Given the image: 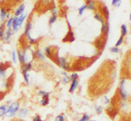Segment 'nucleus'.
I'll return each mask as SVG.
<instances>
[{
	"label": "nucleus",
	"instance_id": "nucleus-29",
	"mask_svg": "<svg viewBox=\"0 0 131 121\" xmlns=\"http://www.w3.org/2000/svg\"><path fill=\"white\" fill-rule=\"evenodd\" d=\"M109 50H110V52H112V53H115V54H117V53H119V52H120L119 48H118V47H116V46L110 47V48H109Z\"/></svg>",
	"mask_w": 131,
	"mask_h": 121
},
{
	"label": "nucleus",
	"instance_id": "nucleus-11",
	"mask_svg": "<svg viewBox=\"0 0 131 121\" xmlns=\"http://www.w3.org/2000/svg\"><path fill=\"white\" fill-rule=\"evenodd\" d=\"M87 9H89V10L94 11L95 10V2L94 1H87Z\"/></svg>",
	"mask_w": 131,
	"mask_h": 121
},
{
	"label": "nucleus",
	"instance_id": "nucleus-23",
	"mask_svg": "<svg viewBox=\"0 0 131 121\" xmlns=\"http://www.w3.org/2000/svg\"><path fill=\"white\" fill-rule=\"evenodd\" d=\"M86 9H87V5H83L81 7L79 8V14H80V15H82L84 12V11L86 10Z\"/></svg>",
	"mask_w": 131,
	"mask_h": 121
},
{
	"label": "nucleus",
	"instance_id": "nucleus-19",
	"mask_svg": "<svg viewBox=\"0 0 131 121\" xmlns=\"http://www.w3.org/2000/svg\"><path fill=\"white\" fill-rule=\"evenodd\" d=\"M94 18H95L96 20H98V21H100L101 24H104L105 23V21H104V18H102V16L100 14V13H98V12H96L95 14H94Z\"/></svg>",
	"mask_w": 131,
	"mask_h": 121
},
{
	"label": "nucleus",
	"instance_id": "nucleus-42",
	"mask_svg": "<svg viewBox=\"0 0 131 121\" xmlns=\"http://www.w3.org/2000/svg\"><path fill=\"white\" fill-rule=\"evenodd\" d=\"M105 29H106V23L101 24V32H102V33H104Z\"/></svg>",
	"mask_w": 131,
	"mask_h": 121
},
{
	"label": "nucleus",
	"instance_id": "nucleus-30",
	"mask_svg": "<svg viewBox=\"0 0 131 121\" xmlns=\"http://www.w3.org/2000/svg\"><path fill=\"white\" fill-rule=\"evenodd\" d=\"M88 120H89V115L88 114H84L83 117L79 121H88Z\"/></svg>",
	"mask_w": 131,
	"mask_h": 121
},
{
	"label": "nucleus",
	"instance_id": "nucleus-18",
	"mask_svg": "<svg viewBox=\"0 0 131 121\" xmlns=\"http://www.w3.org/2000/svg\"><path fill=\"white\" fill-rule=\"evenodd\" d=\"M8 106H9V105H3V106H0V117L5 116V114H6V110H7Z\"/></svg>",
	"mask_w": 131,
	"mask_h": 121
},
{
	"label": "nucleus",
	"instance_id": "nucleus-21",
	"mask_svg": "<svg viewBox=\"0 0 131 121\" xmlns=\"http://www.w3.org/2000/svg\"><path fill=\"white\" fill-rule=\"evenodd\" d=\"M102 11H103L104 15H105V17L107 18V19H109V8L107 7V6H104L103 9H102Z\"/></svg>",
	"mask_w": 131,
	"mask_h": 121
},
{
	"label": "nucleus",
	"instance_id": "nucleus-15",
	"mask_svg": "<svg viewBox=\"0 0 131 121\" xmlns=\"http://www.w3.org/2000/svg\"><path fill=\"white\" fill-rule=\"evenodd\" d=\"M48 97H49V95L42 97V100L40 101V104H41V105H44V106L47 105L48 103H49V98H48Z\"/></svg>",
	"mask_w": 131,
	"mask_h": 121
},
{
	"label": "nucleus",
	"instance_id": "nucleus-5",
	"mask_svg": "<svg viewBox=\"0 0 131 121\" xmlns=\"http://www.w3.org/2000/svg\"><path fill=\"white\" fill-rule=\"evenodd\" d=\"M34 55L37 59H39V60H45V55L44 54L43 52L41 51L40 49H37L34 53Z\"/></svg>",
	"mask_w": 131,
	"mask_h": 121
},
{
	"label": "nucleus",
	"instance_id": "nucleus-44",
	"mask_svg": "<svg viewBox=\"0 0 131 121\" xmlns=\"http://www.w3.org/2000/svg\"><path fill=\"white\" fill-rule=\"evenodd\" d=\"M62 74H63L64 75H67V74H66V72H65V71H63V72H62Z\"/></svg>",
	"mask_w": 131,
	"mask_h": 121
},
{
	"label": "nucleus",
	"instance_id": "nucleus-10",
	"mask_svg": "<svg viewBox=\"0 0 131 121\" xmlns=\"http://www.w3.org/2000/svg\"><path fill=\"white\" fill-rule=\"evenodd\" d=\"M17 55H18V60H19V62H20L21 64H25V63H26V62H25V57H24V54H23V53L21 52V50H18Z\"/></svg>",
	"mask_w": 131,
	"mask_h": 121
},
{
	"label": "nucleus",
	"instance_id": "nucleus-7",
	"mask_svg": "<svg viewBox=\"0 0 131 121\" xmlns=\"http://www.w3.org/2000/svg\"><path fill=\"white\" fill-rule=\"evenodd\" d=\"M79 86V81L76 79V80H73V82H72V83H71V87L70 89H69V91L70 92H73L74 90L77 89V87Z\"/></svg>",
	"mask_w": 131,
	"mask_h": 121
},
{
	"label": "nucleus",
	"instance_id": "nucleus-31",
	"mask_svg": "<svg viewBox=\"0 0 131 121\" xmlns=\"http://www.w3.org/2000/svg\"><path fill=\"white\" fill-rule=\"evenodd\" d=\"M122 42H123V37H120V39L118 40V41L116 42L115 44V46L116 47H118L119 46H121V44H122Z\"/></svg>",
	"mask_w": 131,
	"mask_h": 121
},
{
	"label": "nucleus",
	"instance_id": "nucleus-17",
	"mask_svg": "<svg viewBox=\"0 0 131 121\" xmlns=\"http://www.w3.org/2000/svg\"><path fill=\"white\" fill-rule=\"evenodd\" d=\"M6 15H7V12L5 11V8H1V10H0V18L2 19V21L5 19Z\"/></svg>",
	"mask_w": 131,
	"mask_h": 121
},
{
	"label": "nucleus",
	"instance_id": "nucleus-9",
	"mask_svg": "<svg viewBox=\"0 0 131 121\" xmlns=\"http://www.w3.org/2000/svg\"><path fill=\"white\" fill-rule=\"evenodd\" d=\"M27 17V13H25V14H22V15H20L19 17H18V28L20 27L21 26H22L23 22H24V20L25 19V18Z\"/></svg>",
	"mask_w": 131,
	"mask_h": 121
},
{
	"label": "nucleus",
	"instance_id": "nucleus-28",
	"mask_svg": "<svg viewBox=\"0 0 131 121\" xmlns=\"http://www.w3.org/2000/svg\"><path fill=\"white\" fill-rule=\"evenodd\" d=\"M56 20H57V16H53V15L50 18V19H49V24H50V25H52V24L54 23Z\"/></svg>",
	"mask_w": 131,
	"mask_h": 121
},
{
	"label": "nucleus",
	"instance_id": "nucleus-13",
	"mask_svg": "<svg viewBox=\"0 0 131 121\" xmlns=\"http://www.w3.org/2000/svg\"><path fill=\"white\" fill-rule=\"evenodd\" d=\"M120 95H121V98L122 99V101H126L128 99V93L127 91L124 90H120Z\"/></svg>",
	"mask_w": 131,
	"mask_h": 121
},
{
	"label": "nucleus",
	"instance_id": "nucleus-14",
	"mask_svg": "<svg viewBox=\"0 0 131 121\" xmlns=\"http://www.w3.org/2000/svg\"><path fill=\"white\" fill-rule=\"evenodd\" d=\"M121 37H124L125 35L128 34V28H127L126 25H121Z\"/></svg>",
	"mask_w": 131,
	"mask_h": 121
},
{
	"label": "nucleus",
	"instance_id": "nucleus-26",
	"mask_svg": "<svg viewBox=\"0 0 131 121\" xmlns=\"http://www.w3.org/2000/svg\"><path fill=\"white\" fill-rule=\"evenodd\" d=\"M23 75H24V79H25V82H26L27 84H29V83H30V81H29V74H28V73H24Z\"/></svg>",
	"mask_w": 131,
	"mask_h": 121
},
{
	"label": "nucleus",
	"instance_id": "nucleus-35",
	"mask_svg": "<svg viewBox=\"0 0 131 121\" xmlns=\"http://www.w3.org/2000/svg\"><path fill=\"white\" fill-rule=\"evenodd\" d=\"M112 5L114 6H119V5H121V1H118V0H113L112 1Z\"/></svg>",
	"mask_w": 131,
	"mask_h": 121
},
{
	"label": "nucleus",
	"instance_id": "nucleus-24",
	"mask_svg": "<svg viewBox=\"0 0 131 121\" xmlns=\"http://www.w3.org/2000/svg\"><path fill=\"white\" fill-rule=\"evenodd\" d=\"M12 61L14 63H16L17 61H18V55H17V54H16L15 50H12Z\"/></svg>",
	"mask_w": 131,
	"mask_h": 121
},
{
	"label": "nucleus",
	"instance_id": "nucleus-39",
	"mask_svg": "<svg viewBox=\"0 0 131 121\" xmlns=\"http://www.w3.org/2000/svg\"><path fill=\"white\" fill-rule=\"evenodd\" d=\"M28 37V40H29V42H30L31 44H33V43H35L36 42V40L35 39H33L32 37L29 35V36H27Z\"/></svg>",
	"mask_w": 131,
	"mask_h": 121
},
{
	"label": "nucleus",
	"instance_id": "nucleus-32",
	"mask_svg": "<svg viewBox=\"0 0 131 121\" xmlns=\"http://www.w3.org/2000/svg\"><path fill=\"white\" fill-rule=\"evenodd\" d=\"M45 51L48 56H52V49H51V47H48V46L47 47H45Z\"/></svg>",
	"mask_w": 131,
	"mask_h": 121
},
{
	"label": "nucleus",
	"instance_id": "nucleus-6",
	"mask_svg": "<svg viewBox=\"0 0 131 121\" xmlns=\"http://www.w3.org/2000/svg\"><path fill=\"white\" fill-rule=\"evenodd\" d=\"M24 11H25V5L22 4V5H19L18 9L16 10L15 16L16 17H18V16H20V15H22V14H24Z\"/></svg>",
	"mask_w": 131,
	"mask_h": 121
},
{
	"label": "nucleus",
	"instance_id": "nucleus-16",
	"mask_svg": "<svg viewBox=\"0 0 131 121\" xmlns=\"http://www.w3.org/2000/svg\"><path fill=\"white\" fill-rule=\"evenodd\" d=\"M28 113V110L27 109H21L20 111H18V117H20V118H25Z\"/></svg>",
	"mask_w": 131,
	"mask_h": 121
},
{
	"label": "nucleus",
	"instance_id": "nucleus-20",
	"mask_svg": "<svg viewBox=\"0 0 131 121\" xmlns=\"http://www.w3.org/2000/svg\"><path fill=\"white\" fill-rule=\"evenodd\" d=\"M12 23H13V17H11L9 18V20L7 21V23H6V27L8 29H11L12 27Z\"/></svg>",
	"mask_w": 131,
	"mask_h": 121
},
{
	"label": "nucleus",
	"instance_id": "nucleus-22",
	"mask_svg": "<svg viewBox=\"0 0 131 121\" xmlns=\"http://www.w3.org/2000/svg\"><path fill=\"white\" fill-rule=\"evenodd\" d=\"M51 12L53 13V16H57L58 15V9H57V7L56 6H53V7L51 8Z\"/></svg>",
	"mask_w": 131,
	"mask_h": 121
},
{
	"label": "nucleus",
	"instance_id": "nucleus-27",
	"mask_svg": "<svg viewBox=\"0 0 131 121\" xmlns=\"http://www.w3.org/2000/svg\"><path fill=\"white\" fill-rule=\"evenodd\" d=\"M5 75H6V74H5V69H3L2 66H0V76H1V77H5Z\"/></svg>",
	"mask_w": 131,
	"mask_h": 121
},
{
	"label": "nucleus",
	"instance_id": "nucleus-8",
	"mask_svg": "<svg viewBox=\"0 0 131 121\" xmlns=\"http://www.w3.org/2000/svg\"><path fill=\"white\" fill-rule=\"evenodd\" d=\"M31 29H32V23L30 21H28L26 26H25V36H29L30 35V32Z\"/></svg>",
	"mask_w": 131,
	"mask_h": 121
},
{
	"label": "nucleus",
	"instance_id": "nucleus-41",
	"mask_svg": "<svg viewBox=\"0 0 131 121\" xmlns=\"http://www.w3.org/2000/svg\"><path fill=\"white\" fill-rule=\"evenodd\" d=\"M103 101H104V103L107 104H109L110 103V100H109V99L108 98H107V97H104Z\"/></svg>",
	"mask_w": 131,
	"mask_h": 121
},
{
	"label": "nucleus",
	"instance_id": "nucleus-46",
	"mask_svg": "<svg viewBox=\"0 0 131 121\" xmlns=\"http://www.w3.org/2000/svg\"><path fill=\"white\" fill-rule=\"evenodd\" d=\"M88 121H96V120H88Z\"/></svg>",
	"mask_w": 131,
	"mask_h": 121
},
{
	"label": "nucleus",
	"instance_id": "nucleus-43",
	"mask_svg": "<svg viewBox=\"0 0 131 121\" xmlns=\"http://www.w3.org/2000/svg\"><path fill=\"white\" fill-rule=\"evenodd\" d=\"M33 121H41V119L39 116H36L34 117V119H33Z\"/></svg>",
	"mask_w": 131,
	"mask_h": 121
},
{
	"label": "nucleus",
	"instance_id": "nucleus-38",
	"mask_svg": "<svg viewBox=\"0 0 131 121\" xmlns=\"http://www.w3.org/2000/svg\"><path fill=\"white\" fill-rule=\"evenodd\" d=\"M55 121H65V118L62 115H60L55 119Z\"/></svg>",
	"mask_w": 131,
	"mask_h": 121
},
{
	"label": "nucleus",
	"instance_id": "nucleus-12",
	"mask_svg": "<svg viewBox=\"0 0 131 121\" xmlns=\"http://www.w3.org/2000/svg\"><path fill=\"white\" fill-rule=\"evenodd\" d=\"M18 17H15V18H13V23H12L13 32H16V31H18Z\"/></svg>",
	"mask_w": 131,
	"mask_h": 121
},
{
	"label": "nucleus",
	"instance_id": "nucleus-40",
	"mask_svg": "<svg viewBox=\"0 0 131 121\" xmlns=\"http://www.w3.org/2000/svg\"><path fill=\"white\" fill-rule=\"evenodd\" d=\"M109 33V25L108 23H106V29H105V31H104V34H108Z\"/></svg>",
	"mask_w": 131,
	"mask_h": 121
},
{
	"label": "nucleus",
	"instance_id": "nucleus-34",
	"mask_svg": "<svg viewBox=\"0 0 131 121\" xmlns=\"http://www.w3.org/2000/svg\"><path fill=\"white\" fill-rule=\"evenodd\" d=\"M50 93L49 92H45V91H44V90H39L38 92V96H42V97H44V96H47V95H49Z\"/></svg>",
	"mask_w": 131,
	"mask_h": 121
},
{
	"label": "nucleus",
	"instance_id": "nucleus-4",
	"mask_svg": "<svg viewBox=\"0 0 131 121\" xmlns=\"http://www.w3.org/2000/svg\"><path fill=\"white\" fill-rule=\"evenodd\" d=\"M11 35H12V32H11V29H8L7 31H6V33H5V34H4V36H3L2 39L4 40L5 42H9V40H10Z\"/></svg>",
	"mask_w": 131,
	"mask_h": 121
},
{
	"label": "nucleus",
	"instance_id": "nucleus-33",
	"mask_svg": "<svg viewBox=\"0 0 131 121\" xmlns=\"http://www.w3.org/2000/svg\"><path fill=\"white\" fill-rule=\"evenodd\" d=\"M125 82H126V79H121V83H120V90H124V85H125Z\"/></svg>",
	"mask_w": 131,
	"mask_h": 121
},
{
	"label": "nucleus",
	"instance_id": "nucleus-2",
	"mask_svg": "<svg viewBox=\"0 0 131 121\" xmlns=\"http://www.w3.org/2000/svg\"><path fill=\"white\" fill-rule=\"evenodd\" d=\"M58 63H59V66H60L61 69H63L65 70L68 69V63L65 57H59Z\"/></svg>",
	"mask_w": 131,
	"mask_h": 121
},
{
	"label": "nucleus",
	"instance_id": "nucleus-45",
	"mask_svg": "<svg viewBox=\"0 0 131 121\" xmlns=\"http://www.w3.org/2000/svg\"><path fill=\"white\" fill-rule=\"evenodd\" d=\"M6 17L10 18H11V17H10V13H7V15H6Z\"/></svg>",
	"mask_w": 131,
	"mask_h": 121
},
{
	"label": "nucleus",
	"instance_id": "nucleus-1",
	"mask_svg": "<svg viewBox=\"0 0 131 121\" xmlns=\"http://www.w3.org/2000/svg\"><path fill=\"white\" fill-rule=\"evenodd\" d=\"M19 103L18 102H16V103H13L12 104H11L10 106H8L7 110H6V114L5 116L7 118H11V117L15 116L16 113L18 111V109H19Z\"/></svg>",
	"mask_w": 131,
	"mask_h": 121
},
{
	"label": "nucleus",
	"instance_id": "nucleus-36",
	"mask_svg": "<svg viewBox=\"0 0 131 121\" xmlns=\"http://www.w3.org/2000/svg\"><path fill=\"white\" fill-rule=\"evenodd\" d=\"M62 81H63V82H65V83H68V82H70V80H69V76H68V75H64Z\"/></svg>",
	"mask_w": 131,
	"mask_h": 121
},
{
	"label": "nucleus",
	"instance_id": "nucleus-37",
	"mask_svg": "<svg viewBox=\"0 0 131 121\" xmlns=\"http://www.w3.org/2000/svg\"><path fill=\"white\" fill-rule=\"evenodd\" d=\"M95 111L98 114L101 113V111H102V107H101V106H97L96 105L95 106Z\"/></svg>",
	"mask_w": 131,
	"mask_h": 121
},
{
	"label": "nucleus",
	"instance_id": "nucleus-25",
	"mask_svg": "<svg viewBox=\"0 0 131 121\" xmlns=\"http://www.w3.org/2000/svg\"><path fill=\"white\" fill-rule=\"evenodd\" d=\"M77 78H78V74L73 73V74H72L71 76H69V80H70V82H73V80H76Z\"/></svg>",
	"mask_w": 131,
	"mask_h": 121
},
{
	"label": "nucleus",
	"instance_id": "nucleus-47",
	"mask_svg": "<svg viewBox=\"0 0 131 121\" xmlns=\"http://www.w3.org/2000/svg\"><path fill=\"white\" fill-rule=\"evenodd\" d=\"M0 40H1V39H0Z\"/></svg>",
	"mask_w": 131,
	"mask_h": 121
},
{
	"label": "nucleus",
	"instance_id": "nucleus-3",
	"mask_svg": "<svg viewBox=\"0 0 131 121\" xmlns=\"http://www.w3.org/2000/svg\"><path fill=\"white\" fill-rule=\"evenodd\" d=\"M32 67H33V62H26L25 64H22L21 69H22L23 74H24V73H28V71H30V70L32 69Z\"/></svg>",
	"mask_w": 131,
	"mask_h": 121
}]
</instances>
